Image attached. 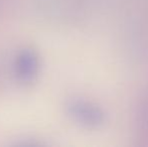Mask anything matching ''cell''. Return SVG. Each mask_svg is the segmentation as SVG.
I'll return each instance as SVG.
<instances>
[{"instance_id": "cell-1", "label": "cell", "mask_w": 148, "mask_h": 147, "mask_svg": "<svg viewBox=\"0 0 148 147\" xmlns=\"http://www.w3.org/2000/svg\"><path fill=\"white\" fill-rule=\"evenodd\" d=\"M41 61L38 51L31 46H23L14 55L12 61V74L21 86H31L39 78Z\"/></svg>"}, {"instance_id": "cell-2", "label": "cell", "mask_w": 148, "mask_h": 147, "mask_svg": "<svg viewBox=\"0 0 148 147\" xmlns=\"http://www.w3.org/2000/svg\"><path fill=\"white\" fill-rule=\"evenodd\" d=\"M66 115L76 124L86 128H96L105 122L103 110L94 103L83 98H71L66 102Z\"/></svg>"}]
</instances>
